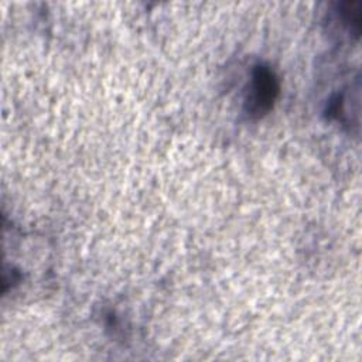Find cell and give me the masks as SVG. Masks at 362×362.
Returning a JSON list of instances; mask_svg holds the SVG:
<instances>
[{
  "label": "cell",
  "instance_id": "1",
  "mask_svg": "<svg viewBox=\"0 0 362 362\" xmlns=\"http://www.w3.org/2000/svg\"><path fill=\"white\" fill-rule=\"evenodd\" d=\"M280 92L276 72L266 64L252 68L250 81L245 98V110L252 117H262L273 107Z\"/></svg>",
  "mask_w": 362,
  "mask_h": 362
}]
</instances>
